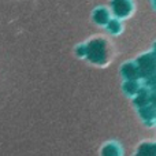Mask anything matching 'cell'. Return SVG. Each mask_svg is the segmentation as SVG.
<instances>
[{
    "instance_id": "4",
    "label": "cell",
    "mask_w": 156,
    "mask_h": 156,
    "mask_svg": "<svg viewBox=\"0 0 156 156\" xmlns=\"http://www.w3.org/2000/svg\"><path fill=\"white\" fill-rule=\"evenodd\" d=\"M123 73L126 74L129 78H136L137 77V70H136V67L134 66H132V65H127L126 67L123 69Z\"/></svg>"
},
{
    "instance_id": "5",
    "label": "cell",
    "mask_w": 156,
    "mask_h": 156,
    "mask_svg": "<svg viewBox=\"0 0 156 156\" xmlns=\"http://www.w3.org/2000/svg\"><path fill=\"white\" fill-rule=\"evenodd\" d=\"M107 12L103 10H99L96 14H94V19H96L99 23H104V22H107Z\"/></svg>"
},
{
    "instance_id": "3",
    "label": "cell",
    "mask_w": 156,
    "mask_h": 156,
    "mask_svg": "<svg viewBox=\"0 0 156 156\" xmlns=\"http://www.w3.org/2000/svg\"><path fill=\"white\" fill-rule=\"evenodd\" d=\"M114 10L118 15H125L129 12V4L126 0H115L114 2Z\"/></svg>"
},
{
    "instance_id": "7",
    "label": "cell",
    "mask_w": 156,
    "mask_h": 156,
    "mask_svg": "<svg viewBox=\"0 0 156 156\" xmlns=\"http://www.w3.org/2000/svg\"><path fill=\"white\" fill-rule=\"evenodd\" d=\"M125 88H126L127 92H134L136 89H137V86H136L134 83H126V85H125Z\"/></svg>"
},
{
    "instance_id": "8",
    "label": "cell",
    "mask_w": 156,
    "mask_h": 156,
    "mask_svg": "<svg viewBox=\"0 0 156 156\" xmlns=\"http://www.w3.org/2000/svg\"><path fill=\"white\" fill-rule=\"evenodd\" d=\"M110 27H111V30H112V32H116V30H118V23H116V22H111Z\"/></svg>"
},
{
    "instance_id": "6",
    "label": "cell",
    "mask_w": 156,
    "mask_h": 156,
    "mask_svg": "<svg viewBox=\"0 0 156 156\" xmlns=\"http://www.w3.org/2000/svg\"><path fill=\"white\" fill-rule=\"evenodd\" d=\"M103 155H104V156H118V152H116L115 147L110 145V147H107V148H104Z\"/></svg>"
},
{
    "instance_id": "1",
    "label": "cell",
    "mask_w": 156,
    "mask_h": 156,
    "mask_svg": "<svg viewBox=\"0 0 156 156\" xmlns=\"http://www.w3.org/2000/svg\"><path fill=\"white\" fill-rule=\"evenodd\" d=\"M89 56L94 62H100L104 59V44L101 41H94L89 47Z\"/></svg>"
},
{
    "instance_id": "2",
    "label": "cell",
    "mask_w": 156,
    "mask_h": 156,
    "mask_svg": "<svg viewBox=\"0 0 156 156\" xmlns=\"http://www.w3.org/2000/svg\"><path fill=\"white\" fill-rule=\"evenodd\" d=\"M140 67H141V71H143L145 76L154 73L155 69H156V63H155L154 58H151V56L143 58V59L140 60Z\"/></svg>"
}]
</instances>
